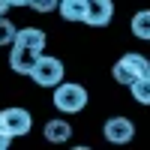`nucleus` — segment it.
Here are the masks:
<instances>
[{
  "instance_id": "obj_1",
  "label": "nucleus",
  "mask_w": 150,
  "mask_h": 150,
  "mask_svg": "<svg viewBox=\"0 0 150 150\" xmlns=\"http://www.w3.org/2000/svg\"><path fill=\"white\" fill-rule=\"evenodd\" d=\"M30 126H33L30 111H24V108H3V111H0V150L9 147L12 138L27 135Z\"/></svg>"
},
{
  "instance_id": "obj_2",
  "label": "nucleus",
  "mask_w": 150,
  "mask_h": 150,
  "mask_svg": "<svg viewBox=\"0 0 150 150\" xmlns=\"http://www.w3.org/2000/svg\"><path fill=\"white\" fill-rule=\"evenodd\" d=\"M150 72V60L144 57V54H138V51H129V54H123L117 63H114V69H111V75H114V81H120V84H135L138 78H144V75Z\"/></svg>"
},
{
  "instance_id": "obj_3",
  "label": "nucleus",
  "mask_w": 150,
  "mask_h": 150,
  "mask_svg": "<svg viewBox=\"0 0 150 150\" xmlns=\"http://www.w3.org/2000/svg\"><path fill=\"white\" fill-rule=\"evenodd\" d=\"M54 108H60L63 114H78L87 108V90L81 84H63L60 81L54 87Z\"/></svg>"
},
{
  "instance_id": "obj_4",
  "label": "nucleus",
  "mask_w": 150,
  "mask_h": 150,
  "mask_svg": "<svg viewBox=\"0 0 150 150\" xmlns=\"http://www.w3.org/2000/svg\"><path fill=\"white\" fill-rule=\"evenodd\" d=\"M33 84L39 87H57L60 81H63V63H60V57H51V54H39V60H36V66L30 72Z\"/></svg>"
},
{
  "instance_id": "obj_5",
  "label": "nucleus",
  "mask_w": 150,
  "mask_h": 150,
  "mask_svg": "<svg viewBox=\"0 0 150 150\" xmlns=\"http://www.w3.org/2000/svg\"><path fill=\"white\" fill-rule=\"evenodd\" d=\"M102 132H105V138L111 144H129L135 138V123L129 117H108Z\"/></svg>"
},
{
  "instance_id": "obj_6",
  "label": "nucleus",
  "mask_w": 150,
  "mask_h": 150,
  "mask_svg": "<svg viewBox=\"0 0 150 150\" xmlns=\"http://www.w3.org/2000/svg\"><path fill=\"white\" fill-rule=\"evenodd\" d=\"M36 60H39V51L33 48H24V45H15L12 42V54H9V69L18 72V75H30Z\"/></svg>"
},
{
  "instance_id": "obj_7",
  "label": "nucleus",
  "mask_w": 150,
  "mask_h": 150,
  "mask_svg": "<svg viewBox=\"0 0 150 150\" xmlns=\"http://www.w3.org/2000/svg\"><path fill=\"white\" fill-rule=\"evenodd\" d=\"M111 18H114V3H111V0H87L84 24H90V27H105Z\"/></svg>"
},
{
  "instance_id": "obj_8",
  "label": "nucleus",
  "mask_w": 150,
  "mask_h": 150,
  "mask_svg": "<svg viewBox=\"0 0 150 150\" xmlns=\"http://www.w3.org/2000/svg\"><path fill=\"white\" fill-rule=\"evenodd\" d=\"M15 45L33 48V51H39V54H42V48H45V33H42V30H36V27H21V30L15 33Z\"/></svg>"
},
{
  "instance_id": "obj_9",
  "label": "nucleus",
  "mask_w": 150,
  "mask_h": 150,
  "mask_svg": "<svg viewBox=\"0 0 150 150\" xmlns=\"http://www.w3.org/2000/svg\"><path fill=\"white\" fill-rule=\"evenodd\" d=\"M42 132H45V138L51 141V144H66L72 138V126H69L66 120H48Z\"/></svg>"
},
{
  "instance_id": "obj_10",
  "label": "nucleus",
  "mask_w": 150,
  "mask_h": 150,
  "mask_svg": "<svg viewBox=\"0 0 150 150\" xmlns=\"http://www.w3.org/2000/svg\"><path fill=\"white\" fill-rule=\"evenodd\" d=\"M60 18L84 21L87 18V0H60Z\"/></svg>"
},
{
  "instance_id": "obj_11",
  "label": "nucleus",
  "mask_w": 150,
  "mask_h": 150,
  "mask_svg": "<svg viewBox=\"0 0 150 150\" xmlns=\"http://www.w3.org/2000/svg\"><path fill=\"white\" fill-rule=\"evenodd\" d=\"M132 36H138V39H150V9H141L132 15Z\"/></svg>"
},
{
  "instance_id": "obj_12",
  "label": "nucleus",
  "mask_w": 150,
  "mask_h": 150,
  "mask_svg": "<svg viewBox=\"0 0 150 150\" xmlns=\"http://www.w3.org/2000/svg\"><path fill=\"white\" fill-rule=\"evenodd\" d=\"M129 90H132V99H135V102L150 105V75H144V78H138L135 84H129Z\"/></svg>"
},
{
  "instance_id": "obj_13",
  "label": "nucleus",
  "mask_w": 150,
  "mask_h": 150,
  "mask_svg": "<svg viewBox=\"0 0 150 150\" xmlns=\"http://www.w3.org/2000/svg\"><path fill=\"white\" fill-rule=\"evenodd\" d=\"M15 27H12V21H6L3 15H0V45H12L15 42Z\"/></svg>"
},
{
  "instance_id": "obj_14",
  "label": "nucleus",
  "mask_w": 150,
  "mask_h": 150,
  "mask_svg": "<svg viewBox=\"0 0 150 150\" xmlns=\"http://www.w3.org/2000/svg\"><path fill=\"white\" fill-rule=\"evenodd\" d=\"M57 6H60V0H30V9L42 12V15H45V12H54Z\"/></svg>"
},
{
  "instance_id": "obj_15",
  "label": "nucleus",
  "mask_w": 150,
  "mask_h": 150,
  "mask_svg": "<svg viewBox=\"0 0 150 150\" xmlns=\"http://www.w3.org/2000/svg\"><path fill=\"white\" fill-rule=\"evenodd\" d=\"M12 6H30V0H9Z\"/></svg>"
},
{
  "instance_id": "obj_16",
  "label": "nucleus",
  "mask_w": 150,
  "mask_h": 150,
  "mask_svg": "<svg viewBox=\"0 0 150 150\" xmlns=\"http://www.w3.org/2000/svg\"><path fill=\"white\" fill-rule=\"evenodd\" d=\"M9 6H12V3H9V0H0V15H3V12H6Z\"/></svg>"
},
{
  "instance_id": "obj_17",
  "label": "nucleus",
  "mask_w": 150,
  "mask_h": 150,
  "mask_svg": "<svg viewBox=\"0 0 150 150\" xmlns=\"http://www.w3.org/2000/svg\"><path fill=\"white\" fill-rule=\"evenodd\" d=\"M147 75H150V72H147Z\"/></svg>"
}]
</instances>
